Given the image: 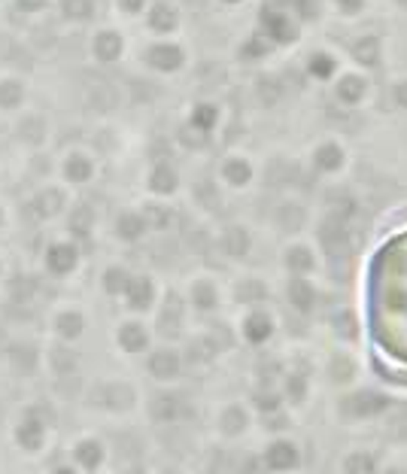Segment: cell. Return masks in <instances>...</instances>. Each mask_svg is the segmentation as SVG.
Returning <instances> with one entry per match:
<instances>
[{
    "instance_id": "cell-4",
    "label": "cell",
    "mask_w": 407,
    "mask_h": 474,
    "mask_svg": "<svg viewBox=\"0 0 407 474\" xmlns=\"http://www.w3.org/2000/svg\"><path fill=\"white\" fill-rule=\"evenodd\" d=\"M180 365L182 359L180 353H173V350H155V353L149 356V371L155 374L158 380H171L180 374Z\"/></svg>"
},
{
    "instance_id": "cell-12",
    "label": "cell",
    "mask_w": 407,
    "mask_h": 474,
    "mask_svg": "<svg viewBox=\"0 0 407 474\" xmlns=\"http://www.w3.org/2000/svg\"><path fill=\"white\" fill-rule=\"evenodd\" d=\"M125 292H128V301H131L134 307H146V304L152 301V283L146 277H137V280L128 283Z\"/></svg>"
},
{
    "instance_id": "cell-2",
    "label": "cell",
    "mask_w": 407,
    "mask_h": 474,
    "mask_svg": "<svg viewBox=\"0 0 407 474\" xmlns=\"http://www.w3.org/2000/svg\"><path fill=\"white\" fill-rule=\"evenodd\" d=\"M301 462V450H298L292 441H274L271 447L265 450V465L271 471H289Z\"/></svg>"
},
{
    "instance_id": "cell-16",
    "label": "cell",
    "mask_w": 407,
    "mask_h": 474,
    "mask_svg": "<svg viewBox=\"0 0 407 474\" xmlns=\"http://www.w3.org/2000/svg\"><path fill=\"white\" fill-rule=\"evenodd\" d=\"M128 283H131V277H128L125 271L110 267V271H106V277H104V289H106V292H113V295H119V292H125V289H128Z\"/></svg>"
},
{
    "instance_id": "cell-1",
    "label": "cell",
    "mask_w": 407,
    "mask_h": 474,
    "mask_svg": "<svg viewBox=\"0 0 407 474\" xmlns=\"http://www.w3.org/2000/svg\"><path fill=\"white\" fill-rule=\"evenodd\" d=\"M91 404H104L110 410H131L134 408V389L128 383H106L91 392Z\"/></svg>"
},
{
    "instance_id": "cell-13",
    "label": "cell",
    "mask_w": 407,
    "mask_h": 474,
    "mask_svg": "<svg viewBox=\"0 0 407 474\" xmlns=\"http://www.w3.org/2000/svg\"><path fill=\"white\" fill-rule=\"evenodd\" d=\"M222 429H225L228 435H237L247 429V414H243V408H228L225 414H222Z\"/></svg>"
},
{
    "instance_id": "cell-15",
    "label": "cell",
    "mask_w": 407,
    "mask_h": 474,
    "mask_svg": "<svg viewBox=\"0 0 407 474\" xmlns=\"http://www.w3.org/2000/svg\"><path fill=\"white\" fill-rule=\"evenodd\" d=\"M247 247H249V240H247V234H243L240 228H231V231L225 234V252L228 256L240 258L243 252H247Z\"/></svg>"
},
{
    "instance_id": "cell-10",
    "label": "cell",
    "mask_w": 407,
    "mask_h": 474,
    "mask_svg": "<svg viewBox=\"0 0 407 474\" xmlns=\"http://www.w3.org/2000/svg\"><path fill=\"white\" fill-rule=\"evenodd\" d=\"M146 328L143 325H137V323H131V325H122V332H119V343L125 350H131V353H137V350H143L146 347Z\"/></svg>"
},
{
    "instance_id": "cell-20",
    "label": "cell",
    "mask_w": 407,
    "mask_h": 474,
    "mask_svg": "<svg viewBox=\"0 0 407 474\" xmlns=\"http://www.w3.org/2000/svg\"><path fill=\"white\" fill-rule=\"evenodd\" d=\"M58 474H70V471H67V468H61V471H58Z\"/></svg>"
},
{
    "instance_id": "cell-9",
    "label": "cell",
    "mask_w": 407,
    "mask_h": 474,
    "mask_svg": "<svg viewBox=\"0 0 407 474\" xmlns=\"http://www.w3.org/2000/svg\"><path fill=\"white\" fill-rule=\"evenodd\" d=\"M343 471L347 474H377V459H374L371 453H365V450H356V453L347 456Z\"/></svg>"
},
{
    "instance_id": "cell-11",
    "label": "cell",
    "mask_w": 407,
    "mask_h": 474,
    "mask_svg": "<svg viewBox=\"0 0 407 474\" xmlns=\"http://www.w3.org/2000/svg\"><path fill=\"white\" fill-rule=\"evenodd\" d=\"M49 362H52V368H55L58 374H73V368H76V353L70 347H52L49 350Z\"/></svg>"
},
{
    "instance_id": "cell-19",
    "label": "cell",
    "mask_w": 407,
    "mask_h": 474,
    "mask_svg": "<svg viewBox=\"0 0 407 474\" xmlns=\"http://www.w3.org/2000/svg\"><path fill=\"white\" fill-rule=\"evenodd\" d=\"M58 328L67 338H76V334L82 332V319L76 316V313H64V316H58Z\"/></svg>"
},
{
    "instance_id": "cell-21",
    "label": "cell",
    "mask_w": 407,
    "mask_h": 474,
    "mask_svg": "<svg viewBox=\"0 0 407 474\" xmlns=\"http://www.w3.org/2000/svg\"><path fill=\"white\" fill-rule=\"evenodd\" d=\"M386 474H404V471H386Z\"/></svg>"
},
{
    "instance_id": "cell-6",
    "label": "cell",
    "mask_w": 407,
    "mask_h": 474,
    "mask_svg": "<svg viewBox=\"0 0 407 474\" xmlns=\"http://www.w3.org/2000/svg\"><path fill=\"white\" fill-rule=\"evenodd\" d=\"M152 417L158 419V423H173V419H180V414H182V399L180 395H155L152 399Z\"/></svg>"
},
{
    "instance_id": "cell-14",
    "label": "cell",
    "mask_w": 407,
    "mask_h": 474,
    "mask_svg": "<svg viewBox=\"0 0 407 474\" xmlns=\"http://www.w3.org/2000/svg\"><path fill=\"white\" fill-rule=\"evenodd\" d=\"M286 262H289V267L298 274V277H301V274H307V271H310V267H313L310 249H304V247H292V249H289V258H286Z\"/></svg>"
},
{
    "instance_id": "cell-5",
    "label": "cell",
    "mask_w": 407,
    "mask_h": 474,
    "mask_svg": "<svg viewBox=\"0 0 407 474\" xmlns=\"http://www.w3.org/2000/svg\"><path fill=\"white\" fill-rule=\"evenodd\" d=\"M243 325H247V328H243V334H247L252 343H262V341H267L274 334V319L267 316L265 310H252Z\"/></svg>"
},
{
    "instance_id": "cell-8",
    "label": "cell",
    "mask_w": 407,
    "mask_h": 474,
    "mask_svg": "<svg viewBox=\"0 0 407 474\" xmlns=\"http://www.w3.org/2000/svg\"><path fill=\"white\" fill-rule=\"evenodd\" d=\"M289 298H292V304H295L298 310H307L313 301H316V289L310 286V280L307 277H295L292 280V286H289Z\"/></svg>"
},
{
    "instance_id": "cell-3",
    "label": "cell",
    "mask_w": 407,
    "mask_h": 474,
    "mask_svg": "<svg viewBox=\"0 0 407 474\" xmlns=\"http://www.w3.org/2000/svg\"><path fill=\"white\" fill-rule=\"evenodd\" d=\"M319 240H322V247H325L328 256H343V252L350 249V228L343 222H334V219H332V222L322 225Z\"/></svg>"
},
{
    "instance_id": "cell-18",
    "label": "cell",
    "mask_w": 407,
    "mask_h": 474,
    "mask_svg": "<svg viewBox=\"0 0 407 474\" xmlns=\"http://www.w3.org/2000/svg\"><path fill=\"white\" fill-rule=\"evenodd\" d=\"M76 459L82 465H88V468H95V465L101 462V447H97L95 441H86V444H79V450H76Z\"/></svg>"
},
{
    "instance_id": "cell-17",
    "label": "cell",
    "mask_w": 407,
    "mask_h": 474,
    "mask_svg": "<svg viewBox=\"0 0 407 474\" xmlns=\"http://www.w3.org/2000/svg\"><path fill=\"white\" fill-rule=\"evenodd\" d=\"M191 298H195V304L201 310H213V307H216V292H213L210 283H198L195 292H191Z\"/></svg>"
},
{
    "instance_id": "cell-7",
    "label": "cell",
    "mask_w": 407,
    "mask_h": 474,
    "mask_svg": "<svg viewBox=\"0 0 407 474\" xmlns=\"http://www.w3.org/2000/svg\"><path fill=\"white\" fill-rule=\"evenodd\" d=\"M383 408H386V399H383V395H374V392H356L347 404V410L352 417H374Z\"/></svg>"
}]
</instances>
